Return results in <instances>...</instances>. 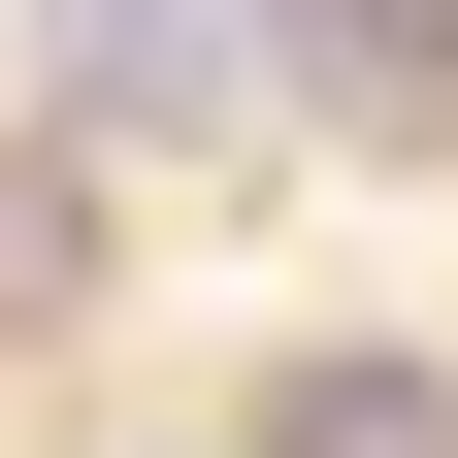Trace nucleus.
<instances>
[{
    "label": "nucleus",
    "instance_id": "3",
    "mask_svg": "<svg viewBox=\"0 0 458 458\" xmlns=\"http://www.w3.org/2000/svg\"><path fill=\"white\" fill-rule=\"evenodd\" d=\"M229 458H458V360H426V327H327V360H262Z\"/></svg>",
    "mask_w": 458,
    "mask_h": 458
},
{
    "label": "nucleus",
    "instance_id": "1",
    "mask_svg": "<svg viewBox=\"0 0 458 458\" xmlns=\"http://www.w3.org/2000/svg\"><path fill=\"white\" fill-rule=\"evenodd\" d=\"M33 131H131V164L262 131V0H33Z\"/></svg>",
    "mask_w": 458,
    "mask_h": 458
},
{
    "label": "nucleus",
    "instance_id": "2",
    "mask_svg": "<svg viewBox=\"0 0 458 458\" xmlns=\"http://www.w3.org/2000/svg\"><path fill=\"white\" fill-rule=\"evenodd\" d=\"M262 98L327 164H458V0H262Z\"/></svg>",
    "mask_w": 458,
    "mask_h": 458
}]
</instances>
